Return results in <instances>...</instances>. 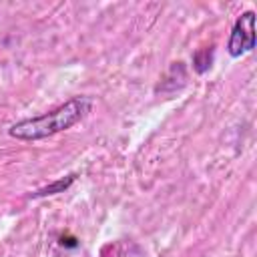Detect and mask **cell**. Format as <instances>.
<instances>
[{"label": "cell", "instance_id": "1", "mask_svg": "<svg viewBox=\"0 0 257 257\" xmlns=\"http://www.w3.org/2000/svg\"><path fill=\"white\" fill-rule=\"evenodd\" d=\"M92 108V98L86 94L80 96H72L68 98L64 104L38 114V116H30V118H22L18 122H14L8 128V135L12 139L18 141H40V139H48L52 135H58L62 131L72 128L76 122H80L86 112H90Z\"/></svg>", "mask_w": 257, "mask_h": 257}, {"label": "cell", "instance_id": "2", "mask_svg": "<svg viewBox=\"0 0 257 257\" xmlns=\"http://www.w3.org/2000/svg\"><path fill=\"white\" fill-rule=\"evenodd\" d=\"M255 48V12L245 10L233 24L229 40H227V52L233 58H239Z\"/></svg>", "mask_w": 257, "mask_h": 257}, {"label": "cell", "instance_id": "3", "mask_svg": "<svg viewBox=\"0 0 257 257\" xmlns=\"http://www.w3.org/2000/svg\"><path fill=\"white\" fill-rule=\"evenodd\" d=\"M187 82V68L183 62H173L171 68L165 72L161 82L155 86V92H175L183 88Z\"/></svg>", "mask_w": 257, "mask_h": 257}, {"label": "cell", "instance_id": "4", "mask_svg": "<svg viewBox=\"0 0 257 257\" xmlns=\"http://www.w3.org/2000/svg\"><path fill=\"white\" fill-rule=\"evenodd\" d=\"M76 177H78V175L70 173V175H66V177H62V179H58V181H54V183H50V185H46V187L34 191V193H30L28 199H42V197H50V195H56V193H64V191L76 181Z\"/></svg>", "mask_w": 257, "mask_h": 257}, {"label": "cell", "instance_id": "5", "mask_svg": "<svg viewBox=\"0 0 257 257\" xmlns=\"http://www.w3.org/2000/svg\"><path fill=\"white\" fill-rule=\"evenodd\" d=\"M213 60H215V48L213 46L199 48L193 54V68H195V72L197 74H205L213 66Z\"/></svg>", "mask_w": 257, "mask_h": 257}]
</instances>
